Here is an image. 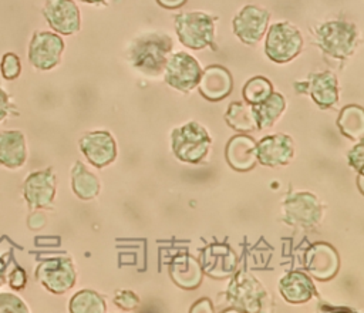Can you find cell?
Instances as JSON below:
<instances>
[{
  "mask_svg": "<svg viewBox=\"0 0 364 313\" xmlns=\"http://www.w3.org/2000/svg\"><path fill=\"white\" fill-rule=\"evenodd\" d=\"M226 299L232 307L240 312H262L270 307V296L264 286L250 273L239 272L233 276Z\"/></svg>",
  "mask_w": 364,
  "mask_h": 313,
  "instance_id": "3",
  "label": "cell"
},
{
  "mask_svg": "<svg viewBox=\"0 0 364 313\" xmlns=\"http://www.w3.org/2000/svg\"><path fill=\"white\" fill-rule=\"evenodd\" d=\"M283 216L293 226L311 228L321 219V205L310 192H294L283 202Z\"/></svg>",
  "mask_w": 364,
  "mask_h": 313,
  "instance_id": "10",
  "label": "cell"
},
{
  "mask_svg": "<svg viewBox=\"0 0 364 313\" xmlns=\"http://www.w3.org/2000/svg\"><path fill=\"white\" fill-rule=\"evenodd\" d=\"M7 260L3 255H0V286L6 282V272H7Z\"/></svg>",
  "mask_w": 364,
  "mask_h": 313,
  "instance_id": "38",
  "label": "cell"
},
{
  "mask_svg": "<svg viewBox=\"0 0 364 313\" xmlns=\"http://www.w3.org/2000/svg\"><path fill=\"white\" fill-rule=\"evenodd\" d=\"M64 51V41L57 33L36 31L28 46L30 64L41 71L54 68Z\"/></svg>",
  "mask_w": 364,
  "mask_h": 313,
  "instance_id": "9",
  "label": "cell"
},
{
  "mask_svg": "<svg viewBox=\"0 0 364 313\" xmlns=\"http://www.w3.org/2000/svg\"><path fill=\"white\" fill-rule=\"evenodd\" d=\"M363 155H364V145L363 142H358L348 154L350 165L357 169L358 174H363Z\"/></svg>",
  "mask_w": 364,
  "mask_h": 313,
  "instance_id": "34",
  "label": "cell"
},
{
  "mask_svg": "<svg viewBox=\"0 0 364 313\" xmlns=\"http://www.w3.org/2000/svg\"><path fill=\"white\" fill-rule=\"evenodd\" d=\"M105 309L104 299L90 289L80 290L70 300V312L73 313H104Z\"/></svg>",
  "mask_w": 364,
  "mask_h": 313,
  "instance_id": "28",
  "label": "cell"
},
{
  "mask_svg": "<svg viewBox=\"0 0 364 313\" xmlns=\"http://www.w3.org/2000/svg\"><path fill=\"white\" fill-rule=\"evenodd\" d=\"M1 74L6 80H14L21 73V63L20 58L14 53H6L1 58L0 64Z\"/></svg>",
  "mask_w": 364,
  "mask_h": 313,
  "instance_id": "31",
  "label": "cell"
},
{
  "mask_svg": "<svg viewBox=\"0 0 364 313\" xmlns=\"http://www.w3.org/2000/svg\"><path fill=\"white\" fill-rule=\"evenodd\" d=\"M169 273L172 280L183 289H195L202 280L200 265L186 253H181L173 258L169 266Z\"/></svg>",
  "mask_w": 364,
  "mask_h": 313,
  "instance_id": "23",
  "label": "cell"
},
{
  "mask_svg": "<svg viewBox=\"0 0 364 313\" xmlns=\"http://www.w3.org/2000/svg\"><path fill=\"white\" fill-rule=\"evenodd\" d=\"M36 277L47 290L61 295L74 286L75 270L67 256H53L37 266Z\"/></svg>",
  "mask_w": 364,
  "mask_h": 313,
  "instance_id": "8",
  "label": "cell"
},
{
  "mask_svg": "<svg viewBox=\"0 0 364 313\" xmlns=\"http://www.w3.org/2000/svg\"><path fill=\"white\" fill-rule=\"evenodd\" d=\"M280 295L290 303H303L316 295L311 279L301 272H290L279 282Z\"/></svg>",
  "mask_w": 364,
  "mask_h": 313,
  "instance_id": "22",
  "label": "cell"
},
{
  "mask_svg": "<svg viewBox=\"0 0 364 313\" xmlns=\"http://www.w3.org/2000/svg\"><path fill=\"white\" fill-rule=\"evenodd\" d=\"M162 7H166V9H178L181 7L182 4H185L186 0H156Z\"/></svg>",
  "mask_w": 364,
  "mask_h": 313,
  "instance_id": "37",
  "label": "cell"
},
{
  "mask_svg": "<svg viewBox=\"0 0 364 313\" xmlns=\"http://www.w3.org/2000/svg\"><path fill=\"white\" fill-rule=\"evenodd\" d=\"M71 185L74 193L81 199H91L100 192L98 178L80 161H77L71 169Z\"/></svg>",
  "mask_w": 364,
  "mask_h": 313,
  "instance_id": "25",
  "label": "cell"
},
{
  "mask_svg": "<svg viewBox=\"0 0 364 313\" xmlns=\"http://www.w3.org/2000/svg\"><path fill=\"white\" fill-rule=\"evenodd\" d=\"M27 313L30 307L13 293H0V313Z\"/></svg>",
  "mask_w": 364,
  "mask_h": 313,
  "instance_id": "30",
  "label": "cell"
},
{
  "mask_svg": "<svg viewBox=\"0 0 364 313\" xmlns=\"http://www.w3.org/2000/svg\"><path fill=\"white\" fill-rule=\"evenodd\" d=\"M200 94L210 101H220L230 94L233 80L230 73L222 65H209L202 70L199 83Z\"/></svg>",
  "mask_w": 364,
  "mask_h": 313,
  "instance_id": "18",
  "label": "cell"
},
{
  "mask_svg": "<svg viewBox=\"0 0 364 313\" xmlns=\"http://www.w3.org/2000/svg\"><path fill=\"white\" fill-rule=\"evenodd\" d=\"M172 50V40L166 33L148 31L135 37L127 50V58L134 70L148 77L164 73Z\"/></svg>",
  "mask_w": 364,
  "mask_h": 313,
  "instance_id": "1",
  "label": "cell"
},
{
  "mask_svg": "<svg viewBox=\"0 0 364 313\" xmlns=\"http://www.w3.org/2000/svg\"><path fill=\"white\" fill-rule=\"evenodd\" d=\"M304 266L307 270L320 280L330 279L338 269V256L336 250L324 242L314 243L306 253Z\"/></svg>",
  "mask_w": 364,
  "mask_h": 313,
  "instance_id": "17",
  "label": "cell"
},
{
  "mask_svg": "<svg viewBox=\"0 0 364 313\" xmlns=\"http://www.w3.org/2000/svg\"><path fill=\"white\" fill-rule=\"evenodd\" d=\"M80 148L87 159L101 168L111 164L117 156V145L107 131H92L80 139Z\"/></svg>",
  "mask_w": 364,
  "mask_h": 313,
  "instance_id": "14",
  "label": "cell"
},
{
  "mask_svg": "<svg viewBox=\"0 0 364 313\" xmlns=\"http://www.w3.org/2000/svg\"><path fill=\"white\" fill-rule=\"evenodd\" d=\"M314 38L323 53L336 60H344L354 53L358 41V33L353 23L331 20L316 28Z\"/></svg>",
  "mask_w": 364,
  "mask_h": 313,
  "instance_id": "2",
  "label": "cell"
},
{
  "mask_svg": "<svg viewBox=\"0 0 364 313\" xmlns=\"http://www.w3.org/2000/svg\"><path fill=\"white\" fill-rule=\"evenodd\" d=\"M340 131L351 139H361L364 132V111L360 105H347L341 110L338 121Z\"/></svg>",
  "mask_w": 364,
  "mask_h": 313,
  "instance_id": "26",
  "label": "cell"
},
{
  "mask_svg": "<svg viewBox=\"0 0 364 313\" xmlns=\"http://www.w3.org/2000/svg\"><path fill=\"white\" fill-rule=\"evenodd\" d=\"M306 92L311 95L318 107L328 108L338 100L337 77L331 71L311 74L309 81H306Z\"/></svg>",
  "mask_w": 364,
  "mask_h": 313,
  "instance_id": "20",
  "label": "cell"
},
{
  "mask_svg": "<svg viewBox=\"0 0 364 313\" xmlns=\"http://www.w3.org/2000/svg\"><path fill=\"white\" fill-rule=\"evenodd\" d=\"M218 17L203 11H185L175 16V30L179 41L192 50L213 46L215 21Z\"/></svg>",
  "mask_w": 364,
  "mask_h": 313,
  "instance_id": "4",
  "label": "cell"
},
{
  "mask_svg": "<svg viewBox=\"0 0 364 313\" xmlns=\"http://www.w3.org/2000/svg\"><path fill=\"white\" fill-rule=\"evenodd\" d=\"M114 302L124 310H132L139 304V297L131 290H119L117 292Z\"/></svg>",
  "mask_w": 364,
  "mask_h": 313,
  "instance_id": "32",
  "label": "cell"
},
{
  "mask_svg": "<svg viewBox=\"0 0 364 313\" xmlns=\"http://www.w3.org/2000/svg\"><path fill=\"white\" fill-rule=\"evenodd\" d=\"M236 255L223 243L209 245L202 253V272L212 277H226L236 269Z\"/></svg>",
  "mask_w": 364,
  "mask_h": 313,
  "instance_id": "16",
  "label": "cell"
},
{
  "mask_svg": "<svg viewBox=\"0 0 364 313\" xmlns=\"http://www.w3.org/2000/svg\"><path fill=\"white\" fill-rule=\"evenodd\" d=\"M225 120L232 128L237 131H253L257 128L256 120L252 112V107L237 101L230 102L225 114Z\"/></svg>",
  "mask_w": 364,
  "mask_h": 313,
  "instance_id": "27",
  "label": "cell"
},
{
  "mask_svg": "<svg viewBox=\"0 0 364 313\" xmlns=\"http://www.w3.org/2000/svg\"><path fill=\"white\" fill-rule=\"evenodd\" d=\"M27 159L26 137L18 129L0 132V165L9 169L21 168Z\"/></svg>",
  "mask_w": 364,
  "mask_h": 313,
  "instance_id": "19",
  "label": "cell"
},
{
  "mask_svg": "<svg viewBox=\"0 0 364 313\" xmlns=\"http://www.w3.org/2000/svg\"><path fill=\"white\" fill-rule=\"evenodd\" d=\"M11 111V102L9 94L0 87V122L4 121Z\"/></svg>",
  "mask_w": 364,
  "mask_h": 313,
  "instance_id": "35",
  "label": "cell"
},
{
  "mask_svg": "<svg viewBox=\"0 0 364 313\" xmlns=\"http://www.w3.org/2000/svg\"><path fill=\"white\" fill-rule=\"evenodd\" d=\"M226 159L236 171H249L253 168L257 152L256 142L247 135H236L226 145Z\"/></svg>",
  "mask_w": 364,
  "mask_h": 313,
  "instance_id": "21",
  "label": "cell"
},
{
  "mask_svg": "<svg viewBox=\"0 0 364 313\" xmlns=\"http://www.w3.org/2000/svg\"><path fill=\"white\" fill-rule=\"evenodd\" d=\"M272 92H273L272 83L266 77H262V75H256V77L247 80L242 90L243 98L249 105L262 102Z\"/></svg>",
  "mask_w": 364,
  "mask_h": 313,
  "instance_id": "29",
  "label": "cell"
},
{
  "mask_svg": "<svg viewBox=\"0 0 364 313\" xmlns=\"http://www.w3.org/2000/svg\"><path fill=\"white\" fill-rule=\"evenodd\" d=\"M257 159L267 166L286 165L293 158V141L289 135L276 134L264 137L256 144Z\"/></svg>",
  "mask_w": 364,
  "mask_h": 313,
  "instance_id": "15",
  "label": "cell"
},
{
  "mask_svg": "<svg viewBox=\"0 0 364 313\" xmlns=\"http://www.w3.org/2000/svg\"><path fill=\"white\" fill-rule=\"evenodd\" d=\"M43 14L50 27L60 34L70 36L81 27L80 9L73 0H46Z\"/></svg>",
  "mask_w": 364,
  "mask_h": 313,
  "instance_id": "13",
  "label": "cell"
},
{
  "mask_svg": "<svg viewBox=\"0 0 364 313\" xmlns=\"http://www.w3.org/2000/svg\"><path fill=\"white\" fill-rule=\"evenodd\" d=\"M303 47L300 30L289 21H279L270 26L264 43L266 55L279 64L291 61Z\"/></svg>",
  "mask_w": 364,
  "mask_h": 313,
  "instance_id": "6",
  "label": "cell"
},
{
  "mask_svg": "<svg viewBox=\"0 0 364 313\" xmlns=\"http://www.w3.org/2000/svg\"><path fill=\"white\" fill-rule=\"evenodd\" d=\"M191 312H192V313H198V312H213V307H212L210 300L206 299V297H203V299L198 300L195 304H192Z\"/></svg>",
  "mask_w": 364,
  "mask_h": 313,
  "instance_id": "36",
  "label": "cell"
},
{
  "mask_svg": "<svg viewBox=\"0 0 364 313\" xmlns=\"http://www.w3.org/2000/svg\"><path fill=\"white\" fill-rule=\"evenodd\" d=\"M250 107L257 128L267 129L277 121V118L286 110V100L280 92L273 91L266 100Z\"/></svg>",
  "mask_w": 364,
  "mask_h": 313,
  "instance_id": "24",
  "label": "cell"
},
{
  "mask_svg": "<svg viewBox=\"0 0 364 313\" xmlns=\"http://www.w3.org/2000/svg\"><path fill=\"white\" fill-rule=\"evenodd\" d=\"M80 1L88 3V4H101V3H104L105 0H80Z\"/></svg>",
  "mask_w": 364,
  "mask_h": 313,
  "instance_id": "39",
  "label": "cell"
},
{
  "mask_svg": "<svg viewBox=\"0 0 364 313\" xmlns=\"http://www.w3.org/2000/svg\"><path fill=\"white\" fill-rule=\"evenodd\" d=\"M172 151L182 162H200L210 147V137L203 125L191 121L172 131Z\"/></svg>",
  "mask_w": 364,
  "mask_h": 313,
  "instance_id": "5",
  "label": "cell"
},
{
  "mask_svg": "<svg viewBox=\"0 0 364 313\" xmlns=\"http://www.w3.org/2000/svg\"><path fill=\"white\" fill-rule=\"evenodd\" d=\"M269 18L270 14L266 9L255 4H247L233 17V33L242 43L253 46L259 43L264 36Z\"/></svg>",
  "mask_w": 364,
  "mask_h": 313,
  "instance_id": "11",
  "label": "cell"
},
{
  "mask_svg": "<svg viewBox=\"0 0 364 313\" xmlns=\"http://www.w3.org/2000/svg\"><path fill=\"white\" fill-rule=\"evenodd\" d=\"M200 74L202 68L198 60L183 51L169 55L164 67V78L166 84L182 92L193 90L199 83Z\"/></svg>",
  "mask_w": 364,
  "mask_h": 313,
  "instance_id": "7",
  "label": "cell"
},
{
  "mask_svg": "<svg viewBox=\"0 0 364 313\" xmlns=\"http://www.w3.org/2000/svg\"><path fill=\"white\" fill-rule=\"evenodd\" d=\"M9 285L11 289L14 290H21L24 289L26 286V282H27V277H26V272L20 267V266H14V269L11 270V273L9 275V279H7Z\"/></svg>",
  "mask_w": 364,
  "mask_h": 313,
  "instance_id": "33",
  "label": "cell"
},
{
  "mask_svg": "<svg viewBox=\"0 0 364 313\" xmlns=\"http://www.w3.org/2000/svg\"><path fill=\"white\" fill-rule=\"evenodd\" d=\"M55 175L51 169L31 172L23 184V196L28 208H50L55 196Z\"/></svg>",
  "mask_w": 364,
  "mask_h": 313,
  "instance_id": "12",
  "label": "cell"
}]
</instances>
